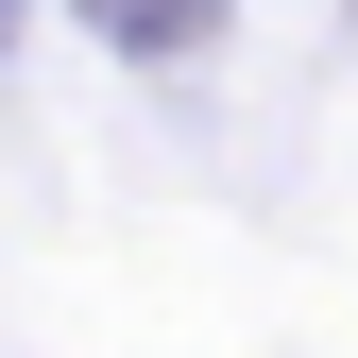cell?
<instances>
[{"instance_id": "6da1fadb", "label": "cell", "mask_w": 358, "mask_h": 358, "mask_svg": "<svg viewBox=\"0 0 358 358\" xmlns=\"http://www.w3.org/2000/svg\"><path fill=\"white\" fill-rule=\"evenodd\" d=\"M103 17L137 34V52H188V17H205V0H103Z\"/></svg>"}]
</instances>
